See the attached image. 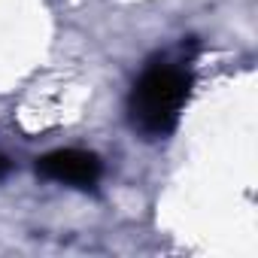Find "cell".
<instances>
[{
  "label": "cell",
  "instance_id": "obj_1",
  "mask_svg": "<svg viewBox=\"0 0 258 258\" xmlns=\"http://www.w3.org/2000/svg\"><path fill=\"white\" fill-rule=\"evenodd\" d=\"M191 94V70L185 61H152L127 97V118L146 140H161L176 131L179 115Z\"/></svg>",
  "mask_w": 258,
  "mask_h": 258
},
{
  "label": "cell",
  "instance_id": "obj_2",
  "mask_svg": "<svg viewBox=\"0 0 258 258\" xmlns=\"http://www.w3.org/2000/svg\"><path fill=\"white\" fill-rule=\"evenodd\" d=\"M37 173L43 179L64 182V185H73V188H94L103 167H100V158L94 152L58 149V152H49V155L37 158Z\"/></svg>",
  "mask_w": 258,
  "mask_h": 258
},
{
  "label": "cell",
  "instance_id": "obj_3",
  "mask_svg": "<svg viewBox=\"0 0 258 258\" xmlns=\"http://www.w3.org/2000/svg\"><path fill=\"white\" fill-rule=\"evenodd\" d=\"M4 173H7V158L0 155V176H4Z\"/></svg>",
  "mask_w": 258,
  "mask_h": 258
}]
</instances>
